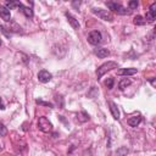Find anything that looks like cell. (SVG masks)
Here are the masks:
<instances>
[{
	"mask_svg": "<svg viewBox=\"0 0 156 156\" xmlns=\"http://www.w3.org/2000/svg\"><path fill=\"white\" fill-rule=\"evenodd\" d=\"M106 5H107V7H108L111 11H113V12H116V13H118V15H130V13H132V10L126 9L124 6H122V5L118 4V2L107 1Z\"/></svg>",
	"mask_w": 156,
	"mask_h": 156,
	"instance_id": "obj_1",
	"label": "cell"
},
{
	"mask_svg": "<svg viewBox=\"0 0 156 156\" xmlns=\"http://www.w3.org/2000/svg\"><path fill=\"white\" fill-rule=\"evenodd\" d=\"M117 62H115V61H107V62H105V63H102L98 69H96V76H98V79H100L106 72H108V71H111V69H113V68H117Z\"/></svg>",
	"mask_w": 156,
	"mask_h": 156,
	"instance_id": "obj_2",
	"label": "cell"
},
{
	"mask_svg": "<svg viewBox=\"0 0 156 156\" xmlns=\"http://www.w3.org/2000/svg\"><path fill=\"white\" fill-rule=\"evenodd\" d=\"M91 12H93L95 16L100 17L101 20H104V21H108V22H111V21L113 20V15L111 13V11H107V10H102V9H96V7H94V9H91Z\"/></svg>",
	"mask_w": 156,
	"mask_h": 156,
	"instance_id": "obj_3",
	"label": "cell"
},
{
	"mask_svg": "<svg viewBox=\"0 0 156 156\" xmlns=\"http://www.w3.org/2000/svg\"><path fill=\"white\" fill-rule=\"evenodd\" d=\"M38 128H39L43 133H50V132L52 130V124H51V122H50L46 117L41 116V117H39V119H38Z\"/></svg>",
	"mask_w": 156,
	"mask_h": 156,
	"instance_id": "obj_4",
	"label": "cell"
},
{
	"mask_svg": "<svg viewBox=\"0 0 156 156\" xmlns=\"http://www.w3.org/2000/svg\"><path fill=\"white\" fill-rule=\"evenodd\" d=\"M101 40H102L101 33L98 32V30H93V32H90L89 35H88V41H89V44H91V45H99V44L101 43Z\"/></svg>",
	"mask_w": 156,
	"mask_h": 156,
	"instance_id": "obj_5",
	"label": "cell"
},
{
	"mask_svg": "<svg viewBox=\"0 0 156 156\" xmlns=\"http://www.w3.org/2000/svg\"><path fill=\"white\" fill-rule=\"evenodd\" d=\"M156 18V2H152L149 7V11L146 13V17H145V21L147 22H154Z\"/></svg>",
	"mask_w": 156,
	"mask_h": 156,
	"instance_id": "obj_6",
	"label": "cell"
},
{
	"mask_svg": "<svg viewBox=\"0 0 156 156\" xmlns=\"http://www.w3.org/2000/svg\"><path fill=\"white\" fill-rule=\"evenodd\" d=\"M51 78H52V76H51V73H50L49 71L41 69V71L38 73V79H39V82H41V83H48V82L51 80Z\"/></svg>",
	"mask_w": 156,
	"mask_h": 156,
	"instance_id": "obj_7",
	"label": "cell"
},
{
	"mask_svg": "<svg viewBox=\"0 0 156 156\" xmlns=\"http://www.w3.org/2000/svg\"><path fill=\"white\" fill-rule=\"evenodd\" d=\"M108 106H110V111H111V115L115 119H118L119 118V111H118V107L117 105L113 102V101H108Z\"/></svg>",
	"mask_w": 156,
	"mask_h": 156,
	"instance_id": "obj_8",
	"label": "cell"
},
{
	"mask_svg": "<svg viewBox=\"0 0 156 156\" xmlns=\"http://www.w3.org/2000/svg\"><path fill=\"white\" fill-rule=\"evenodd\" d=\"M94 52H95V55H96L98 57H100V58H105V57H107V56L110 55V51H108L107 49H105V48H96V49L94 50Z\"/></svg>",
	"mask_w": 156,
	"mask_h": 156,
	"instance_id": "obj_9",
	"label": "cell"
},
{
	"mask_svg": "<svg viewBox=\"0 0 156 156\" xmlns=\"http://www.w3.org/2000/svg\"><path fill=\"white\" fill-rule=\"evenodd\" d=\"M0 16H1V18H2L4 21L9 22V21H10V18H11L10 10H9L7 7H5V6H0Z\"/></svg>",
	"mask_w": 156,
	"mask_h": 156,
	"instance_id": "obj_10",
	"label": "cell"
},
{
	"mask_svg": "<svg viewBox=\"0 0 156 156\" xmlns=\"http://www.w3.org/2000/svg\"><path fill=\"white\" fill-rule=\"evenodd\" d=\"M66 17H67V20H68V22H69V24L72 26L73 29H79V23H78V20H76V17H73L68 12H66Z\"/></svg>",
	"mask_w": 156,
	"mask_h": 156,
	"instance_id": "obj_11",
	"label": "cell"
},
{
	"mask_svg": "<svg viewBox=\"0 0 156 156\" xmlns=\"http://www.w3.org/2000/svg\"><path fill=\"white\" fill-rule=\"evenodd\" d=\"M136 73V68H122L118 71L119 76H133Z\"/></svg>",
	"mask_w": 156,
	"mask_h": 156,
	"instance_id": "obj_12",
	"label": "cell"
},
{
	"mask_svg": "<svg viewBox=\"0 0 156 156\" xmlns=\"http://www.w3.org/2000/svg\"><path fill=\"white\" fill-rule=\"evenodd\" d=\"M128 124L130 126V127H136L140 122H141V117L140 116H133V117H130V118H128Z\"/></svg>",
	"mask_w": 156,
	"mask_h": 156,
	"instance_id": "obj_13",
	"label": "cell"
},
{
	"mask_svg": "<svg viewBox=\"0 0 156 156\" xmlns=\"http://www.w3.org/2000/svg\"><path fill=\"white\" fill-rule=\"evenodd\" d=\"M130 79H128V78H122L121 80H119V83H118V89L119 90H124L128 85H130Z\"/></svg>",
	"mask_w": 156,
	"mask_h": 156,
	"instance_id": "obj_14",
	"label": "cell"
},
{
	"mask_svg": "<svg viewBox=\"0 0 156 156\" xmlns=\"http://www.w3.org/2000/svg\"><path fill=\"white\" fill-rule=\"evenodd\" d=\"M21 5H22V2H20V1H6L5 2V7H7L9 10H11L13 7H21Z\"/></svg>",
	"mask_w": 156,
	"mask_h": 156,
	"instance_id": "obj_15",
	"label": "cell"
},
{
	"mask_svg": "<svg viewBox=\"0 0 156 156\" xmlns=\"http://www.w3.org/2000/svg\"><path fill=\"white\" fill-rule=\"evenodd\" d=\"M20 9L22 10V12L24 13V16H26V17H33V11H32V9H30V7H27V6H24V5L22 4Z\"/></svg>",
	"mask_w": 156,
	"mask_h": 156,
	"instance_id": "obj_16",
	"label": "cell"
},
{
	"mask_svg": "<svg viewBox=\"0 0 156 156\" xmlns=\"http://www.w3.org/2000/svg\"><path fill=\"white\" fill-rule=\"evenodd\" d=\"M145 23H146V21H145V18L143 16L138 15V16L134 17V24H136V26H144Z\"/></svg>",
	"mask_w": 156,
	"mask_h": 156,
	"instance_id": "obj_17",
	"label": "cell"
},
{
	"mask_svg": "<svg viewBox=\"0 0 156 156\" xmlns=\"http://www.w3.org/2000/svg\"><path fill=\"white\" fill-rule=\"evenodd\" d=\"M127 154H128V149L126 146H121L116 151V156H126Z\"/></svg>",
	"mask_w": 156,
	"mask_h": 156,
	"instance_id": "obj_18",
	"label": "cell"
},
{
	"mask_svg": "<svg viewBox=\"0 0 156 156\" xmlns=\"http://www.w3.org/2000/svg\"><path fill=\"white\" fill-rule=\"evenodd\" d=\"M105 85H106L108 89H112V88H113V78H112V77L107 78L106 82H105Z\"/></svg>",
	"mask_w": 156,
	"mask_h": 156,
	"instance_id": "obj_19",
	"label": "cell"
},
{
	"mask_svg": "<svg viewBox=\"0 0 156 156\" xmlns=\"http://www.w3.org/2000/svg\"><path fill=\"white\" fill-rule=\"evenodd\" d=\"M6 133H7L6 127L0 122V135H1V136H4V135H6Z\"/></svg>",
	"mask_w": 156,
	"mask_h": 156,
	"instance_id": "obj_20",
	"label": "cell"
},
{
	"mask_svg": "<svg viewBox=\"0 0 156 156\" xmlns=\"http://www.w3.org/2000/svg\"><path fill=\"white\" fill-rule=\"evenodd\" d=\"M128 6H129V10L135 9V7L138 6V1H129V2H128Z\"/></svg>",
	"mask_w": 156,
	"mask_h": 156,
	"instance_id": "obj_21",
	"label": "cell"
},
{
	"mask_svg": "<svg viewBox=\"0 0 156 156\" xmlns=\"http://www.w3.org/2000/svg\"><path fill=\"white\" fill-rule=\"evenodd\" d=\"M37 102H38V104H41V105H45V106H49V107L52 106L51 104H49V102H44V101H41V100H37Z\"/></svg>",
	"mask_w": 156,
	"mask_h": 156,
	"instance_id": "obj_22",
	"label": "cell"
},
{
	"mask_svg": "<svg viewBox=\"0 0 156 156\" xmlns=\"http://www.w3.org/2000/svg\"><path fill=\"white\" fill-rule=\"evenodd\" d=\"M0 110H4V104L1 101V99H0Z\"/></svg>",
	"mask_w": 156,
	"mask_h": 156,
	"instance_id": "obj_23",
	"label": "cell"
},
{
	"mask_svg": "<svg viewBox=\"0 0 156 156\" xmlns=\"http://www.w3.org/2000/svg\"><path fill=\"white\" fill-rule=\"evenodd\" d=\"M151 84H152V87H155V79L151 80Z\"/></svg>",
	"mask_w": 156,
	"mask_h": 156,
	"instance_id": "obj_24",
	"label": "cell"
},
{
	"mask_svg": "<svg viewBox=\"0 0 156 156\" xmlns=\"http://www.w3.org/2000/svg\"><path fill=\"white\" fill-rule=\"evenodd\" d=\"M0 44H1V40H0Z\"/></svg>",
	"mask_w": 156,
	"mask_h": 156,
	"instance_id": "obj_25",
	"label": "cell"
}]
</instances>
